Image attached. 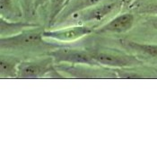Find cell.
Returning <instances> with one entry per match:
<instances>
[{"label": "cell", "instance_id": "1", "mask_svg": "<svg viewBox=\"0 0 157 157\" xmlns=\"http://www.w3.org/2000/svg\"><path fill=\"white\" fill-rule=\"evenodd\" d=\"M43 31L37 29V26L25 29L23 32L10 36L1 37L0 46L6 50H23V51H40L56 48L44 40Z\"/></svg>", "mask_w": 157, "mask_h": 157}, {"label": "cell", "instance_id": "2", "mask_svg": "<svg viewBox=\"0 0 157 157\" xmlns=\"http://www.w3.org/2000/svg\"><path fill=\"white\" fill-rule=\"evenodd\" d=\"M124 0H102L95 6L77 13L72 16L81 24L100 22L110 14L118 12L121 8Z\"/></svg>", "mask_w": 157, "mask_h": 157}, {"label": "cell", "instance_id": "3", "mask_svg": "<svg viewBox=\"0 0 157 157\" xmlns=\"http://www.w3.org/2000/svg\"><path fill=\"white\" fill-rule=\"evenodd\" d=\"M49 57L56 63H69L72 65H89L97 66L91 52L80 48L61 47L51 50Z\"/></svg>", "mask_w": 157, "mask_h": 157}, {"label": "cell", "instance_id": "4", "mask_svg": "<svg viewBox=\"0 0 157 157\" xmlns=\"http://www.w3.org/2000/svg\"><path fill=\"white\" fill-rule=\"evenodd\" d=\"M97 65L111 67H131L141 64L136 57L123 53L110 52L106 50H96L91 52Z\"/></svg>", "mask_w": 157, "mask_h": 157}, {"label": "cell", "instance_id": "5", "mask_svg": "<svg viewBox=\"0 0 157 157\" xmlns=\"http://www.w3.org/2000/svg\"><path fill=\"white\" fill-rule=\"evenodd\" d=\"M53 61L51 57L43 59L22 61L18 67L17 78L34 79L41 77L51 70Z\"/></svg>", "mask_w": 157, "mask_h": 157}, {"label": "cell", "instance_id": "6", "mask_svg": "<svg viewBox=\"0 0 157 157\" xmlns=\"http://www.w3.org/2000/svg\"><path fill=\"white\" fill-rule=\"evenodd\" d=\"M93 33V29L85 26L84 24L73 25L66 28H61L57 30L43 31L44 38L53 39L61 42H68L75 40H79Z\"/></svg>", "mask_w": 157, "mask_h": 157}, {"label": "cell", "instance_id": "7", "mask_svg": "<svg viewBox=\"0 0 157 157\" xmlns=\"http://www.w3.org/2000/svg\"><path fill=\"white\" fill-rule=\"evenodd\" d=\"M136 21L135 14L132 13H122L113 17L107 24L97 29V33H124L133 28Z\"/></svg>", "mask_w": 157, "mask_h": 157}, {"label": "cell", "instance_id": "8", "mask_svg": "<svg viewBox=\"0 0 157 157\" xmlns=\"http://www.w3.org/2000/svg\"><path fill=\"white\" fill-rule=\"evenodd\" d=\"M101 1L102 0H69L57 17L53 26L62 24L63 22L72 17L74 14L90 8Z\"/></svg>", "mask_w": 157, "mask_h": 157}, {"label": "cell", "instance_id": "9", "mask_svg": "<svg viewBox=\"0 0 157 157\" xmlns=\"http://www.w3.org/2000/svg\"><path fill=\"white\" fill-rule=\"evenodd\" d=\"M0 14L4 19L13 22L24 18L20 0H0Z\"/></svg>", "mask_w": 157, "mask_h": 157}, {"label": "cell", "instance_id": "10", "mask_svg": "<svg viewBox=\"0 0 157 157\" xmlns=\"http://www.w3.org/2000/svg\"><path fill=\"white\" fill-rule=\"evenodd\" d=\"M22 61L17 58L9 55H1L0 58V73L1 77L9 78L17 77L18 67Z\"/></svg>", "mask_w": 157, "mask_h": 157}, {"label": "cell", "instance_id": "11", "mask_svg": "<svg viewBox=\"0 0 157 157\" xmlns=\"http://www.w3.org/2000/svg\"><path fill=\"white\" fill-rule=\"evenodd\" d=\"M0 23H1V36H10L17 34L21 32H23L25 29L31 28L37 26L36 24H30V23H24V22H13L4 19L3 17L0 18Z\"/></svg>", "mask_w": 157, "mask_h": 157}, {"label": "cell", "instance_id": "12", "mask_svg": "<svg viewBox=\"0 0 157 157\" xmlns=\"http://www.w3.org/2000/svg\"><path fill=\"white\" fill-rule=\"evenodd\" d=\"M123 44L139 54L151 58H157V44L155 43H140L131 40H125Z\"/></svg>", "mask_w": 157, "mask_h": 157}, {"label": "cell", "instance_id": "13", "mask_svg": "<svg viewBox=\"0 0 157 157\" xmlns=\"http://www.w3.org/2000/svg\"><path fill=\"white\" fill-rule=\"evenodd\" d=\"M134 11L143 15H157V0H136Z\"/></svg>", "mask_w": 157, "mask_h": 157}, {"label": "cell", "instance_id": "14", "mask_svg": "<svg viewBox=\"0 0 157 157\" xmlns=\"http://www.w3.org/2000/svg\"><path fill=\"white\" fill-rule=\"evenodd\" d=\"M67 0H49L48 2V25L53 26Z\"/></svg>", "mask_w": 157, "mask_h": 157}, {"label": "cell", "instance_id": "15", "mask_svg": "<svg viewBox=\"0 0 157 157\" xmlns=\"http://www.w3.org/2000/svg\"><path fill=\"white\" fill-rule=\"evenodd\" d=\"M23 12H24V19L31 20L35 14V7H34V0H20Z\"/></svg>", "mask_w": 157, "mask_h": 157}, {"label": "cell", "instance_id": "16", "mask_svg": "<svg viewBox=\"0 0 157 157\" xmlns=\"http://www.w3.org/2000/svg\"><path fill=\"white\" fill-rule=\"evenodd\" d=\"M49 0H34V7L35 11H38L40 7L45 6L46 5H48Z\"/></svg>", "mask_w": 157, "mask_h": 157}]
</instances>
